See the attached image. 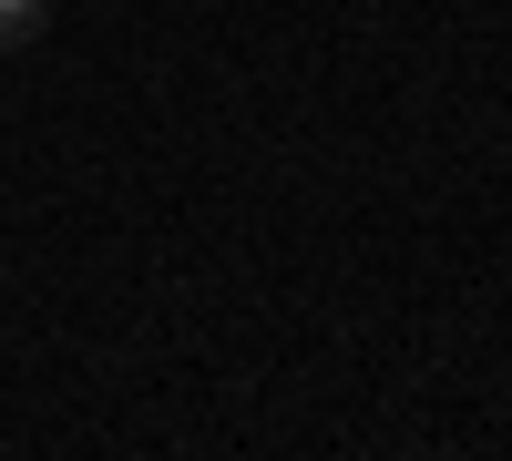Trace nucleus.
<instances>
[{
  "mask_svg": "<svg viewBox=\"0 0 512 461\" xmlns=\"http://www.w3.org/2000/svg\"><path fill=\"white\" fill-rule=\"evenodd\" d=\"M52 31V0H0V52H31Z\"/></svg>",
  "mask_w": 512,
  "mask_h": 461,
  "instance_id": "nucleus-1",
  "label": "nucleus"
}]
</instances>
